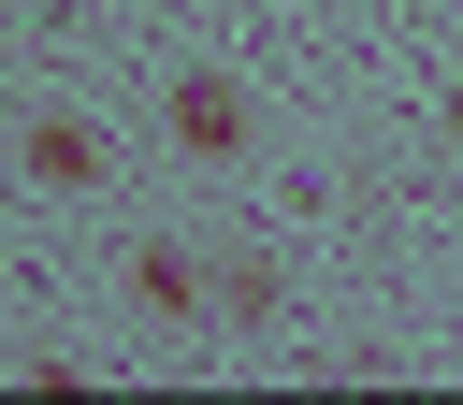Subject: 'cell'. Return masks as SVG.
Listing matches in <instances>:
<instances>
[{"instance_id":"cell-1","label":"cell","mask_w":463,"mask_h":405,"mask_svg":"<svg viewBox=\"0 0 463 405\" xmlns=\"http://www.w3.org/2000/svg\"><path fill=\"white\" fill-rule=\"evenodd\" d=\"M159 116H174V145H188V159H246V145H260V116H246V87H232V72H174V101H159Z\"/></svg>"},{"instance_id":"cell-3","label":"cell","mask_w":463,"mask_h":405,"mask_svg":"<svg viewBox=\"0 0 463 405\" xmlns=\"http://www.w3.org/2000/svg\"><path fill=\"white\" fill-rule=\"evenodd\" d=\"M130 289H145V304H159V318H188V289H203V275H188V260H174V246H145V260H130Z\"/></svg>"},{"instance_id":"cell-4","label":"cell","mask_w":463,"mask_h":405,"mask_svg":"<svg viewBox=\"0 0 463 405\" xmlns=\"http://www.w3.org/2000/svg\"><path fill=\"white\" fill-rule=\"evenodd\" d=\"M434 130H449V159H463V87H449V116H434Z\"/></svg>"},{"instance_id":"cell-2","label":"cell","mask_w":463,"mask_h":405,"mask_svg":"<svg viewBox=\"0 0 463 405\" xmlns=\"http://www.w3.org/2000/svg\"><path fill=\"white\" fill-rule=\"evenodd\" d=\"M29 174L43 188H101V130L87 116H29Z\"/></svg>"}]
</instances>
